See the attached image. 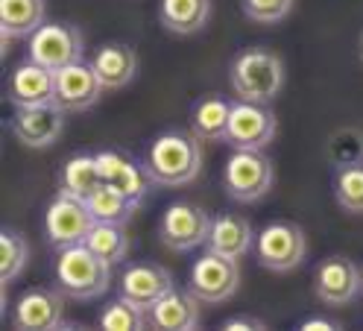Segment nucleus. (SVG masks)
Here are the masks:
<instances>
[{"label":"nucleus","instance_id":"obj_1","mask_svg":"<svg viewBox=\"0 0 363 331\" xmlns=\"http://www.w3.org/2000/svg\"><path fill=\"white\" fill-rule=\"evenodd\" d=\"M141 164L152 185H162V188L191 185L202 170L199 138L191 129H167L150 141Z\"/></svg>","mask_w":363,"mask_h":331},{"label":"nucleus","instance_id":"obj_33","mask_svg":"<svg viewBox=\"0 0 363 331\" xmlns=\"http://www.w3.org/2000/svg\"><path fill=\"white\" fill-rule=\"evenodd\" d=\"M299 328L302 331H337L340 322L337 320H328V317H308V320L299 322Z\"/></svg>","mask_w":363,"mask_h":331},{"label":"nucleus","instance_id":"obj_17","mask_svg":"<svg viewBox=\"0 0 363 331\" xmlns=\"http://www.w3.org/2000/svg\"><path fill=\"white\" fill-rule=\"evenodd\" d=\"M94 156H97L100 176L108 188L121 191L123 196H129L135 203L144 200L147 191H150V176H147L144 164H135L121 150H100Z\"/></svg>","mask_w":363,"mask_h":331},{"label":"nucleus","instance_id":"obj_2","mask_svg":"<svg viewBox=\"0 0 363 331\" xmlns=\"http://www.w3.org/2000/svg\"><path fill=\"white\" fill-rule=\"evenodd\" d=\"M56 288L71 299H97L108 291L111 264L100 258L88 244L62 247L53 261Z\"/></svg>","mask_w":363,"mask_h":331},{"label":"nucleus","instance_id":"obj_20","mask_svg":"<svg viewBox=\"0 0 363 331\" xmlns=\"http://www.w3.org/2000/svg\"><path fill=\"white\" fill-rule=\"evenodd\" d=\"M206 247L217 255L240 261L249 252V247H252V226H249V220L240 217V214H232V211L220 214V217L211 220Z\"/></svg>","mask_w":363,"mask_h":331},{"label":"nucleus","instance_id":"obj_14","mask_svg":"<svg viewBox=\"0 0 363 331\" xmlns=\"http://www.w3.org/2000/svg\"><path fill=\"white\" fill-rule=\"evenodd\" d=\"M103 94V82L91 62H71L56 71V106L62 112H85Z\"/></svg>","mask_w":363,"mask_h":331},{"label":"nucleus","instance_id":"obj_19","mask_svg":"<svg viewBox=\"0 0 363 331\" xmlns=\"http://www.w3.org/2000/svg\"><path fill=\"white\" fill-rule=\"evenodd\" d=\"M91 68L97 71L103 88H123L138 74V53H135L129 44L108 41L91 56Z\"/></svg>","mask_w":363,"mask_h":331},{"label":"nucleus","instance_id":"obj_26","mask_svg":"<svg viewBox=\"0 0 363 331\" xmlns=\"http://www.w3.org/2000/svg\"><path fill=\"white\" fill-rule=\"evenodd\" d=\"M85 244L100 258H106L111 267H115V264H123L129 255V235L118 223H94V229H91L85 237Z\"/></svg>","mask_w":363,"mask_h":331},{"label":"nucleus","instance_id":"obj_4","mask_svg":"<svg viewBox=\"0 0 363 331\" xmlns=\"http://www.w3.org/2000/svg\"><path fill=\"white\" fill-rule=\"evenodd\" d=\"M276 167L264 150H235L223 167V188L235 203H258L269 193Z\"/></svg>","mask_w":363,"mask_h":331},{"label":"nucleus","instance_id":"obj_23","mask_svg":"<svg viewBox=\"0 0 363 331\" xmlns=\"http://www.w3.org/2000/svg\"><path fill=\"white\" fill-rule=\"evenodd\" d=\"M100 185L103 176L97 167V156H91V152H77L59 170V191L67 196H77V200H88Z\"/></svg>","mask_w":363,"mask_h":331},{"label":"nucleus","instance_id":"obj_24","mask_svg":"<svg viewBox=\"0 0 363 331\" xmlns=\"http://www.w3.org/2000/svg\"><path fill=\"white\" fill-rule=\"evenodd\" d=\"M229 115H232V103L225 97L208 94L191 108V132L199 141H225Z\"/></svg>","mask_w":363,"mask_h":331},{"label":"nucleus","instance_id":"obj_18","mask_svg":"<svg viewBox=\"0 0 363 331\" xmlns=\"http://www.w3.org/2000/svg\"><path fill=\"white\" fill-rule=\"evenodd\" d=\"M147 325L158 331H194L199 325V299L191 291H167L147 311Z\"/></svg>","mask_w":363,"mask_h":331},{"label":"nucleus","instance_id":"obj_27","mask_svg":"<svg viewBox=\"0 0 363 331\" xmlns=\"http://www.w3.org/2000/svg\"><path fill=\"white\" fill-rule=\"evenodd\" d=\"M27 261H30L27 237L21 235L18 229H4L0 232V279H4V284L15 281L21 273H24Z\"/></svg>","mask_w":363,"mask_h":331},{"label":"nucleus","instance_id":"obj_34","mask_svg":"<svg viewBox=\"0 0 363 331\" xmlns=\"http://www.w3.org/2000/svg\"><path fill=\"white\" fill-rule=\"evenodd\" d=\"M357 56H360V62H363V33H360V38H357Z\"/></svg>","mask_w":363,"mask_h":331},{"label":"nucleus","instance_id":"obj_6","mask_svg":"<svg viewBox=\"0 0 363 331\" xmlns=\"http://www.w3.org/2000/svg\"><path fill=\"white\" fill-rule=\"evenodd\" d=\"M258 261L261 267L272 270V273H287L296 270L308 255V237L302 232L299 223H290V220H276V223H267L258 232Z\"/></svg>","mask_w":363,"mask_h":331},{"label":"nucleus","instance_id":"obj_21","mask_svg":"<svg viewBox=\"0 0 363 331\" xmlns=\"http://www.w3.org/2000/svg\"><path fill=\"white\" fill-rule=\"evenodd\" d=\"M44 24V0H0V33L4 53L9 38H30Z\"/></svg>","mask_w":363,"mask_h":331},{"label":"nucleus","instance_id":"obj_3","mask_svg":"<svg viewBox=\"0 0 363 331\" xmlns=\"http://www.w3.org/2000/svg\"><path fill=\"white\" fill-rule=\"evenodd\" d=\"M284 77L287 71H284L281 56L264 47H249L238 53L229 71L235 97L249 100V103H272L281 94Z\"/></svg>","mask_w":363,"mask_h":331},{"label":"nucleus","instance_id":"obj_35","mask_svg":"<svg viewBox=\"0 0 363 331\" xmlns=\"http://www.w3.org/2000/svg\"><path fill=\"white\" fill-rule=\"evenodd\" d=\"M360 273H363V270H360ZM360 293H363V288H360Z\"/></svg>","mask_w":363,"mask_h":331},{"label":"nucleus","instance_id":"obj_13","mask_svg":"<svg viewBox=\"0 0 363 331\" xmlns=\"http://www.w3.org/2000/svg\"><path fill=\"white\" fill-rule=\"evenodd\" d=\"M173 288L176 284H173L170 270L155 261H135L118 279V296L141 305L144 311H150V308Z\"/></svg>","mask_w":363,"mask_h":331},{"label":"nucleus","instance_id":"obj_16","mask_svg":"<svg viewBox=\"0 0 363 331\" xmlns=\"http://www.w3.org/2000/svg\"><path fill=\"white\" fill-rule=\"evenodd\" d=\"M6 97L15 108L30 106H50L56 103V71L44 68V64L27 59L9 74Z\"/></svg>","mask_w":363,"mask_h":331},{"label":"nucleus","instance_id":"obj_9","mask_svg":"<svg viewBox=\"0 0 363 331\" xmlns=\"http://www.w3.org/2000/svg\"><path fill=\"white\" fill-rule=\"evenodd\" d=\"M27 59L44 64L50 71H59L65 64L79 62L82 59V33L71 24H41L33 35H30V47H27Z\"/></svg>","mask_w":363,"mask_h":331},{"label":"nucleus","instance_id":"obj_25","mask_svg":"<svg viewBox=\"0 0 363 331\" xmlns=\"http://www.w3.org/2000/svg\"><path fill=\"white\" fill-rule=\"evenodd\" d=\"M85 206H88L91 214H94L97 223H118V226H126L129 220H132V214H135V208H138L141 203L129 200V196H123L121 191L108 188V185L103 182V185L85 200Z\"/></svg>","mask_w":363,"mask_h":331},{"label":"nucleus","instance_id":"obj_15","mask_svg":"<svg viewBox=\"0 0 363 331\" xmlns=\"http://www.w3.org/2000/svg\"><path fill=\"white\" fill-rule=\"evenodd\" d=\"M65 115L56 103L50 106H30V108H18L9 120L12 135L30 147V150H44V147H53L65 129Z\"/></svg>","mask_w":363,"mask_h":331},{"label":"nucleus","instance_id":"obj_31","mask_svg":"<svg viewBox=\"0 0 363 331\" xmlns=\"http://www.w3.org/2000/svg\"><path fill=\"white\" fill-rule=\"evenodd\" d=\"M243 15L258 24H279L293 9V0H240Z\"/></svg>","mask_w":363,"mask_h":331},{"label":"nucleus","instance_id":"obj_29","mask_svg":"<svg viewBox=\"0 0 363 331\" xmlns=\"http://www.w3.org/2000/svg\"><path fill=\"white\" fill-rule=\"evenodd\" d=\"M325 156L334 164V170L360 164L363 162V129H354V126L337 129L325 144Z\"/></svg>","mask_w":363,"mask_h":331},{"label":"nucleus","instance_id":"obj_10","mask_svg":"<svg viewBox=\"0 0 363 331\" xmlns=\"http://www.w3.org/2000/svg\"><path fill=\"white\" fill-rule=\"evenodd\" d=\"M211 229V217L208 211H202L194 203H173L164 208L162 223H158V235L162 244L173 252H188L199 244H206Z\"/></svg>","mask_w":363,"mask_h":331},{"label":"nucleus","instance_id":"obj_28","mask_svg":"<svg viewBox=\"0 0 363 331\" xmlns=\"http://www.w3.org/2000/svg\"><path fill=\"white\" fill-rule=\"evenodd\" d=\"M97 322H100V328H106V331H138V328H150V325H147V311H144V308L135 305V302H129V299H123V296L111 299V302L103 308V311H100Z\"/></svg>","mask_w":363,"mask_h":331},{"label":"nucleus","instance_id":"obj_5","mask_svg":"<svg viewBox=\"0 0 363 331\" xmlns=\"http://www.w3.org/2000/svg\"><path fill=\"white\" fill-rule=\"evenodd\" d=\"M240 288V267L235 258L217 255L206 249L191 267V281L188 291L202 302V305H223L229 302Z\"/></svg>","mask_w":363,"mask_h":331},{"label":"nucleus","instance_id":"obj_11","mask_svg":"<svg viewBox=\"0 0 363 331\" xmlns=\"http://www.w3.org/2000/svg\"><path fill=\"white\" fill-rule=\"evenodd\" d=\"M363 288V273L360 267L346 255H331L323 258L313 270V293L325 305H349L357 299Z\"/></svg>","mask_w":363,"mask_h":331},{"label":"nucleus","instance_id":"obj_22","mask_svg":"<svg viewBox=\"0 0 363 331\" xmlns=\"http://www.w3.org/2000/svg\"><path fill=\"white\" fill-rule=\"evenodd\" d=\"M158 18H162L164 30L176 35H194L208 24L211 0H162Z\"/></svg>","mask_w":363,"mask_h":331},{"label":"nucleus","instance_id":"obj_7","mask_svg":"<svg viewBox=\"0 0 363 331\" xmlns=\"http://www.w3.org/2000/svg\"><path fill=\"white\" fill-rule=\"evenodd\" d=\"M276 129H279V120L267 103L238 100V103H232L225 144L235 150H264L276 138Z\"/></svg>","mask_w":363,"mask_h":331},{"label":"nucleus","instance_id":"obj_8","mask_svg":"<svg viewBox=\"0 0 363 331\" xmlns=\"http://www.w3.org/2000/svg\"><path fill=\"white\" fill-rule=\"evenodd\" d=\"M94 214L88 211L85 200L67 196L59 191V196L48 206V217H44V232H48V244L62 249V247H74L85 244L88 232L94 229Z\"/></svg>","mask_w":363,"mask_h":331},{"label":"nucleus","instance_id":"obj_12","mask_svg":"<svg viewBox=\"0 0 363 331\" xmlns=\"http://www.w3.org/2000/svg\"><path fill=\"white\" fill-rule=\"evenodd\" d=\"M12 325L18 331H50L65 325V299L53 288H27L12 305Z\"/></svg>","mask_w":363,"mask_h":331},{"label":"nucleus","instance_id":"obj_30","mask_svg":"<svg viewBox=\"0 0 363 331\" xmlns=\"http://www.w3.org/2000/svg\"><path fill=\"white\" fill-rule=\"evenodd\" d=\"M334 200L349 214H363V162L334 173Z\"/></svg>","mask_w":363,"mask_h":331},{"label":"nucleus","instance_id":"obj_32","mask_svg":"<svg viewBox=\"0 0 363 331\" xmlns=\"http://www.w3.org/2000/svg\"><path fill=\"white\" fill-rule=\"evenodd\" d=\"M223 331H258V328H267V322L264 320H258V317H249V314H238V317H229V320H223V325H220Z\"/></svg>","mask_w":363,"mask_h":331}]
</instances>
